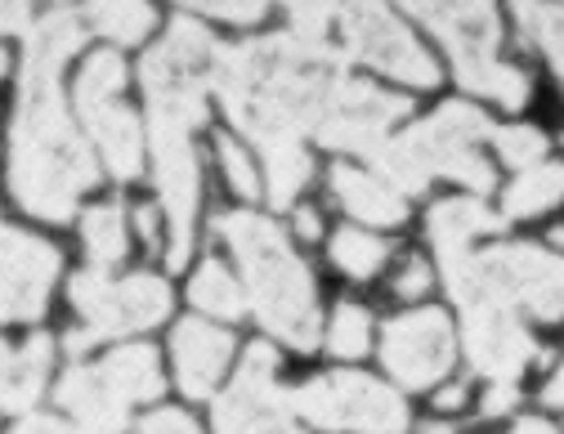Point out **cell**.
I'll use <instances>...</instances> for the list:
<instances>
[{
	"label": "cell",
	"instance_id": "6da1fadb",
	"mask_svg": "<svg viewBox=\"0 0 564 434\" xmlns=\"http://www.w3.org/2000/svg\"><path fill=\"white\" fill-rule=\"evenodd\" d=\"M82 45V19L54 10L45 14L23 45L19 67V117L10 130V188L23 210L50 225H67L77 197L95 188L99 166L63 108L58 67Z\"/></svg>",
	"mask_w": 564,
	"mask_h": 434
},
{
	"label": "cell",
	"instance_id": "7a4b0ae2",
	"mask_svg": "<svg viewBox=\"0 0 564 434\" xmlns=\"http://www.w3.org/2000/svg\"><path fill=\"white\" fill-rule=\"evenodd\" d=\"M340 77L345 72L336 58L288 32L220 50L216 63V90L229 121L260 149L301 143V134H314Z\"/></svg>",
	"mask_w": 564,
	"mask_h": 434
},
{
	"label": "cell",
	"instance_id": "3957f363",
	"mask_svg": "<svg viewBox=\"0 0 564 434\" xmlns=\"http://www.w3.org/2000/svg\"><path fill=\"white\" fill-rule=\"evenodd\" d=\"M216 234L234 247L247 296L256 305V318L301 354L318 345V296H314V278L292 251V242L282 238V229L256 210H229L216 215Z\"/></svg>",
	"mask_w": 564,
	"mask_h": 434
},
{
	"label": "cell",
	"instance_id": "277c9868",
	"mask_svg": "<svg viewBox=\"0 0 564 434\" xmlns=\"http://www.w3.org/2000/svg\"><path fill=\"white\" fill-rule=\"evenodd\" d=\"M282 6L296 23V36L336 63H368L421 90L440 82V63L412 41V32L381 0H282Z\"/></svg>",
	"mask_w": 564,
	"mask_h": 434
},
{
	"label": "cell",
	"instance_id": "5b68a950",
	"mask_svg": "<svg viewBox=\"0 0 564 434\" xmlns=\"http://www.w3.org/2000/svg\"><path fill=\"white\" fill-rule=\"evenodd\" d=\"M492 134L488 117L470 104H444L435 117L408 126L403 134L386 139L372 166L386 175V184L394 193H426L435 175H448L457 184H466L470 193H488L498 184L492 166L484 162L479 143Z\"/></svg>",
	"mask_w": 564,
	"mask_h": 434
},
{
	"label": "cell",
	"instance_id": "8992f818",
	"mask_svg": "<svg viewBox=\"0 0 564 434\" xmlns=\"http://www.w3.org/2000/svg\"><path fill=\"white\" fill-rule=\"evenodd\" d=\"M444 264V286L462 310H524L542 323L564 318V256L542 251L533 242L462 251Z\"/></svg>",
	"mask_w": 564,
	"mask_h": 434
},
{
	"label": "cell",
	"instance_id": "52a82bcc",
	"mask_svg": "<svg viewBox=\"0 0 564 434\" xmlns=\"http://www.w3.org/2000/svg\"><path fill=\"white\" fill-rule=\"evenodd\" d=\"M403 6L444 41L457 82L470 95H484L502 108H520L529 99V77L498 58L502 28L492 0H403Z\"/></svg>",
	"mask_w": 564,
	"mask_h": 434
},
{
	"label": "cell",
	"instance_id": "ba28073f",
	"mask_svg": "<svg viewBox=\"0 0 564 434\" xmlns=\"http://www.w3.org/2000/svg\"><path fill=\"white\" fill-rule=\"evenodd\" d=\"M216 63H220L216 36L193 19H175L166 28V41L139 63V82H144L153 121H175L197 130L206 121V90L216 86Z\"/></svg>",
	"mask_w": 564,
	"mask_h": 434
},
{
	"label": "cell",
	"instance_id": "9c48e42d",
	"mask_svg": "<svg viewBox=\"0 0 564 434\" xmlns=\"http://www.w3.org/2000/svg\"><path fill=\"white\" fill-rule=\"evenodd\" d=\"M292 408L301 421L314 430H355V434H403L408 430V408L403 399L364 377V372H327L292 390Z\"/></svg>",
	"mask_w": 564,
	"mask_h": 434
},
{
	"label": "cell",
	"instance_id": "30bf717a",
	"mask_svg": "<svg viewBox=\"0 0 564 434\" xmlns=\"http://www.w3.org/2000/svg\"><path fill=\"white\" fill-rule=\"evenodd\" d=\"M73 310L86 318L95 336H121V332H144L158 327L171 314V292L153 273H130L112 282L104 269H82L67 282Z\"/></svg>",
	"mask_w": 564,
	"mask_h": 434
},
{
	"label": "cell",
	"instance_id": "8fae6325",
	"mask_svg": "<svg viewBox=\"0 0 564 434\" xmlns=\"http://www.w3.org/2000/svg\"><path fill=\"white\" fill-rule=\"evenodd\" d=\"M292 416V390L278 386V354L264 340L247 345L234 386L210 403L216 434H296Z\"/></svg>",
	"mask_w": 564,
	"mask_h": 434
},
{
	"label": "cell",
	"instance_id": "7c38bea8",
	"mask_svg": "<svg viewBox=\"0 0 564 434\" xmlns=\"http://www.w3.org/2000/svg\"><path fill=\"white\" fill-rule=\"evenodd\" d=\"M408 99L377 90L372 82H355V77H340V86L332 90V104L314 130L318 143L340 153H359V158H377V149L390 139V126L399 117H408Z\"/></svg>",
	"mask_w": 564,
	"mask_h": 434
},
{
	"label": "cell",
	"instance_id": "4fadbf2b",
	"mask_svg": "<svg viewBox=\"0 0 564 434\" xmlns=\"http://www.w3.org/2000/svg\"><path fill=\"white\" fill-rule=\"evenodd\" d=\"M381 364L403 390H426L453 368V323L444 310H412L386 323Z\"/></svg>",
	"mask_w": 564,
	"mask_h": 434
},
{
	"label": "cell",
	"instance_id": "5bb4252c",
	"mask_svg": "<svg viewBox=\"0 0 564 434\" xmlns=\"http://www.w3.org/2000/svg\"><path fill=\"white\" fill-rule=\"evenodd\" d=\"M188 126L175 121H153V171H158V193H162V210L171 220V251L166 264L184 269L188 251H193V215H197V153L188 143Z\"/></svg>",
	"mask_w": 564,
	"mask_h": 434
},
{
	"label": "cell",
	"instance_id": "9a60e30c",
	"mask_svg": "<svg viewBox=\"0 0 564 434\" xmlns=\"http://www.w3.org/2000/svg\"><path fill=\"white\" fill-rule=\"evenodd\" d=\"M462 340H466L475 372H484L488 381H520V372L542 358L529 327H520L511 310H492V305L466 310Z\"/></svg>",
	"mask_w": 564,
	"mask_h": 434
},
{
	"label": "cell",
	"instance_id": "2e32d148",
	"mask_svg": "<svg viewBox=\"0 0 564 434\" xmlns=\"http://www.w3.org/2000/svg\"><path fill=\"white\" fill-rule=\"evenodd\" d=\"M0 242H6V318L32 323V318H41V310L50 301V286L58 273V251L14 225L6 229Z\"/></svg>",
	"mask_w": 564,
	"mask_h": 434
},
{
	"label": "cell",
	"instance_id": "e0dca14e",
	"mask_svg": "<svg viewBox=\"0 0 564 434\" xmlns=\"http://www.w3.org/2000/svg\"><path fill=\"white\" fill-rule=\"evenodd\" d=\"M229 354H234V336L225 327L202 323V318H184L171 332L175 377H180V390L188 399H210V390H216V381L229 368Z\"/></svg>",
	"mask_w": 564,
	"mask_h": 434
},
{
	"label": "cell",
	"instance_id": "ac0fdd59",
	"mask_svg": "<svg viewBox=\"0 0 564 434\" xmlns=\"http://www.w3.org/2000/svg\"><path fill=\"white\" fill-rule=\"evenodd\" d=\"M58 403L77 421L82 434H121L130 416V399L108 381L104 368H73L58 381Z\"/></svg>",
	"mask_w": 564,
	"mask_h": 434
},
{
	"label": "cell",
	"instance_id": "d6986e66",
	"mask_svg": "<svg viewBox=\"0 0 564 434\" xmlns=\"http://www.w3.org/2000/svg\"><path fill=\"white\" fill-rule=\"evenodd\" d=\"M86 121V134L99 149L104 166L117 175V180H134L144 171V139H139V121L126 104H99V108H86L82 112Z\"/></svg>",
	"mask_w": 564,
	"mask_h": 434
},
{
	"label": "cell",
	"instance_id": "ffe728a7",
	"mask_svg": "<svg viewBox=\"0 0 564 434\" xmlns=\"http://www.w3.org/2000/svg\"><path fill=\"white\" fill-rule=\"evenodd\" d=\"M332 197L355 215V220L377 225V229H394L408 220L403 193H394L386 180H377L359 166H332Z\"/></svg>",
	"mask_w": 564,
	"mask_h": 434
},
{
	"label": "cell",
	"instance_id": "44dd1931",
	"mask_svg": "<svg viewBox=\"0 0 564 434\" xmlns=\"http://www.w3.org/2000/svg\"><path fill=\"white\" fill-rule=\"evenodd\" d=\"M502 225H507V220H498V215H492L488 206H479L475 197H444V202L431 206V220H426L440 260H453V256L470 251L475 238L498 234Z\"/></svg>",
	"mask_w": 564,
	"mask_h": 434
},
{
	"label": "cell",
	"instance_id": "7402d4cb",
	"mask_svg": "<svg viewBox=\"0 0 564 434\" xmlns=\"http://www.w3.org/2000/svg\"><path fill=\"white\" fill-rule=\"evenodd\" d=\"M50 336H32L19 354H6V412H28L50 377Z\"/></svg>",
	"mask_w": 564,
	"mask_h": 434
},
{
	"label": "cell",
	"instance_id": "603a6c76",
	"mask_svg": "<svg viewBox=\"0 0 564 434\" xmlns=\"http://www.w3.org/2000/svg\"><path fill=\"white\" fill-rule=\"evenodd\" d=\"M104 372L108 381L130 399V403H149V399H162V368H158V349L149 345H126L117 354L104 358Z\"/></svg>",
	"mask_w": 564,
	"mask_h": 434
},
{
	"label": "cell",
	"instance_id": "cb8c5ba5",
	"mask_svg": "<svg viewBox=\"0 0 564 434\" xmlns=\"http://www.w3.org/2000/svg\"><path fill=\"white\" fill-rule=\"evenodd\" d=\"M560 197H564V162H538V166L516 175V184L507 188L502 210L511 215V220H524V215L551 210Z\"/></svg>",
	"mask_w": 564,
	"mask_h": 434
},
{
	"label": "cell",
	"instance_id": "d4e9b609",
	"mask_svg": "<svg viewBox=\"0 0 564 434\" xmlns=\"http://www.w3.org/2000/svg\"><path fill=\"white\" fill-rule=\"evenodd\" d=\"M260 153H264V180H269L264 193H269V202L273 206H292L296 193L314 175L310 153L301 149V143H269V149H260Z\"/></svg>",
	"mask_w": 564,
	"mask_h": 434
},
{
	"label": "cell",
	"instance_id": "484cf974",
	"mask_svg": "<svg viewBox=\"0 0 564 434\" xmlns=\"http://www.w3.org/2000/svg\"><path fill=\"white\" fill-rule=\"evenodd\" d=\"M511 10H516L524 41L538 45L564 77V6H551V0H511Z\"/></svg>",
	"mask_w": 564,
	"mask_h": 434
},
{
	"label": "cell",
	"instance_id": "4316f807",
	"mask_svg": "<svg viewBox=\"0 0 564 434\" xmlns=\"http://www.w3.org/2000/svg\"><path fill=\"white\" fill-rule=\"evenodd\" d=\"M90 14V28L104 32L108 41H121V45H134L153 32V6L149 0H90L86 6Z\"/></svg>",
	"mask_w": 564,
	"mask_h": 434
},
{
	"label": "cell",
	"instance_id": "83f0119b",
	"mask_svg": "<svg viewBox=\"0 0 564 434\" xmlns=\"http://www.w3.org/2000/svg\"><path fill=\"white\" fill-rule=\"evenodd\" d=\"M188 296L202 314H216V318H238L247 310V292L229 278V269L220 260H206L197 273H193V286Z\"/></svg>",
	"mask_w": 564,
	"mask_h": 434
},
{
	"label": "cell",
	"instance_id": "f1b7e54d",
	"mask_svg": "<svg viewBox=\"0 0 564 434\" xmlns=\"http://www.w3.org/2000/svg\"><path fill=\"white\" fill-rule=\"evenodd\" d=\"M82 238L95 260V269H108L126 256V210L121 206H95L82 215Z\"/></svg>",
	"mask_w": 564,
	"mask_h": 434
},
{
	"label": "cell",
	"instance_id": "f546056e",
	"mask_svg": "<svg viewBox=\"0 0 564 434\" xmlns=\"http://www.w3.org/2000/svg\"><path fill=\"white\" fill-rule=\"evenodd\" d=\"M121 86H126V63H121V54L99 50V54H90V58H86V67H82V82H77V108L86 112V108L112 104V99L121 95Z\"/></svg>",
	"mask_w": 564,
	"mask_h": 434
},
{
	"label": "cell",
	"instance_id": "4dcf8cb0",
	"mask_svg": "<svg viewBox=\"0 0 564 434\" xmlns=\"http://www.w3.org/2000/svg\"><path fill=\"white\" fill-rule=\"evenodd\" d=\"M390 247L381 238H372L368 229H340L332 238V260L349 273V278H372L381 264H386Z\"/></svg>",
	"mask_w": 564,
	"mask_h": 434
},
{
	"label": "cell",
	"instance_id": "1f68e13d",
	"mask_svg": "<svg viewBox=\"0 0 564 434\" xmlns=\"http://www.w3.org/2000/svg\"><path fill=\"white\" fill-rule=\"evenodd\" d=\"M368 340H372V318H368V310H359V305H336L332 332H327L332 354H340V358H364V354H368Z\"/></svg>",
	"mask_w": 564,
	"mask_h": 434
},
{
	"label": "cell",
	"instance_id": "d6a6232c",
	"mask_svg": "<svg viewBox=\"0 0 564 434\" xmlns=\"http://www.w3.org/2000/svg\"><path fill=\"white\" fill-rule=\"evenodd\" d=\"M492 143H498L502 162L516 166V171L538 166V158H542V149H546L542 130H533V126H502V130H492Z\"/></svg>",
	"mask_w": 564,
	"mask_h": 434
},
{
	"label": "cell",
	"instance_id": "836d02e7",
	"mask_svg": "<svg viewBox=\"0 0 564 434\" xmlns=\"http://www.w3.org/2000/svg\"><path fill=\"white\" fill-rule=\"evenodd\" d=\"M216 149H220V166H225V175H229V184L251 202V197H260L264 193V184H260V175H256V166H251V158H247V149L238 139H229V134H220L216 139Z\"/></svg>",
	"mask_w": 564,
	"mask_h": 434
},
{
	"label": "cell",
	"instance_id": "e575fe53",
	"mask_svg": "<svg viewBox=\"0 0 564 434\" xmlns=\"http://www.w3.org/2000/svg\"><path fill=\"white\" fill-rule=\"evenodd\" d=\"M180 6H193L202 14H216L225 23H260L269 0H180Z\"/></svg>",
	"mask_w": 564,
	"mask_h": 434
},
{
	"label": "cell",
	"instance_id": "d590c367",
	"mask_svg": "<svg viewBox=\"0 0 564 434\" xmlns=\"http://www.w3.org/2000/svg\"><path fill=\"white\" fill-rule=\"evenodd\" d=\"M139 434H202V430L193 425L188 412H180V408H158V412H149L144 421H139Z\"/></svg>",
	"mask_w": 564,
	"mask_h": 434
},
{
	"label": "cell",
	"instance_id": "8d00e7d4",
	"mask_svg": "<svg viewBox=\"0 0 564 434\" xmlns=\"http://www.w3.org/2000/svg\"><path fill=\"white\" fill-rule=\"evenodd\" d=\"M431 286V269L421 264V260H408V269L394 278V296H403V301H412V296H421Z\"/></svg>",
	"mask_w": 564,
	"mask_h": 434
},
{
	"label": "cell",
	"instance_id": "74e56055",
	"mask_svg": "<svg viewBox=\"0 0 564 434\" xmlns=\"http://www.w3.org/2000/svg\"><path fill=\"white\" fill-rule=\"evenodd\" d=\"M516 399H520L516 381H492V390H488V399H484V416H502V412H511Z\"/></svg>",
	"mask_w": 564,
	"mask_h": 434
},
{
	"label": "cell",
	"instance_id": "f35d334b",
	"mask_svg": "<svg viewBox=\"0 0 564 434\" xmlns=\"http://www.w3.org/2000/svg\"><path fill=\"white\" fill-rule=\"evenodd\" d=\"M14 434H82V430L67 425V421H58V416H23V421L14 425Z\"/></svg>",
	"mask_w": 564,
	"mask_h": 434
},
{
	"label": "cell",
	"instance_id": "ab89813d",
	"mask_svg": "<svg viewBox=\"0 0 564 434\" xmlns=\"http://www.w3.org/2000/svg\"><path fill=\"white\" fill-rule=\"evenodd\" d=\"M28 32V0H6V36Z\"/></svg>",
	"mask_w": 564,
	"mask_h": 434
},
{
	"label": "cell",
	"instance_id": "60d3db41",
	"mask_svg": "<svg viewBox=\"0 0 564 434\" xmlns=\"http://www.w3.org/2000/svg\"><path fill=\"white\" fill-rule=\"evenodd\" d=\"M134 225H139V234H144L149 247H158V210L153 206H139L134 210Z\"/></svg>",
	"mask_w": 564,
	"mask_h": 434
},
{
	"label": "cell",
	"instance_id": "b9f144b4",
	"mask_svg": "<svg viewBox=\"0 0 564 434\" xmlns=\"http://www.w3.org/2000/svg\"><path fill=\"white\" fill-rule=\"evenodd\" d=\"M542 403H564V358H560L555 377H551V381H546V390H542Z\"/></svg>",
	"mask_w": 564,
	"mask_h": 434
},
{
	"label": "cell",
	"instance_id": "7bdbcfd3",
	"mask_svg": "<svg viewBox=\"0 0 564 434\" xmlns=\"http://www.w3.org/2000/svg\"><path fill=\"white\" fill-rule=\"evenodd\" d=\"M435 403H440V408H448V412H453V408H462V403H466V386H448V390H440V399H435Z\"/></svg>",
	"mask_w": 564,
	"mask_h": 434
},
{
	"label": "cell",
	"instance_id": "ee69618b",
	"mask_svg": "<svg viewBox=\"0 0 564 434\" xmlns=\"http://www.w3.org/2000/svg\"><path fill=\"white\" fill-rule=\"evenodd\" d=\"M296 229H301V238H318V215L314 210H301L296 215Z\"/></svg>",
	"mask_w": 564,
	"mask_h": 434
},
{
	"label": "cell",
	"instance_id": "f6af8a7d",
	"mask_svg": "<svg viewBox=\"0 0 564 434\" xmlns=\"http://www.w3.org/2000/svg\"><path fill=\"white\" fill-rule=\"evenodd\" d=\"M95 340H99L95 332H73V336H67V349H73V354H86Z\"/></svg>",
	"mask_w": 564,
	"mask_h": 434
},
{
	"label": "cell",
	"instance_id": "bcb514c9",
	"mask_svg": "<svg viewBox=\"0 0 564 434\" xmlns=\"http://www.w3.org/2000/svg\"><path fill=\"white\" fill-rule=\"evenodd\" d=\"M511 434H555V430H551L546 421H533V416H529V421H520Z\"/></svg>",
	"mask_w": 564,
	"mask_h": 434
},
{
	"label": "cell",
	"instance_id": "7dc6e473",
	"mask_svg": "<svg viewBox=\"0 0 564 434\" xmlns=\"http://www.w3.org/2000/svg\"><path fill=\"white\" fill-rule=\"evenodd\" d=\"M421 434H453V430H448V425H426Z\"/></svg>",
	"mask_w": 564,
	"mask_h": 434
},
{
	"label": "cell",
	"instance_id": "c3c4849f",
	"mask_svg": "<svg viewBox=\"0 0 564 434\" xmlns=\"http://www.w3.org/2000/svg\"><path fill=\"white\" fill-rule=\"evenodd\" d=\"M551 242H555V247H564V229H555V234H551Z\"/></svg>",
	"mask_w": 564,
	"mask_h": 434
}]
</instances>
